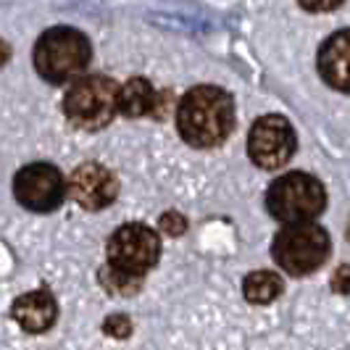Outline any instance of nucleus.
Listing matches in <instances>:
<instances>
[{"mask_svg":"<svg viewBox=\"0 0 350 350\" xmlns=\"http://www.w3.org/2000/svg\"><path fill=\"white\" fill-rule=\"evenodd\" d=\"M176 129L193 148H216L234 129V103L227 90L193 88L176 108Z\"/></svg>","mask_w":350,"mask_h":350,"instance_id":"obj_1","label":"nucleus"},{"mask_svg":"<svg viewBox=\"0 0 350 350\" xmlns=\"http://www.w3.org/2000/svg\"><path fill=\"white\" fill-rule=\"evenodd\" d=\"M90 55H92V48L79 29L53 27L37 40L35 69L45 82L61 85V82L82 77V71L88 69L90 64Z\"/></svg>","mask_w":350,"mask_h":350,"instance_id":"obj_2","label":"nucleus"},{"mask_svg":"<svg viewBox=\"0 0 350 350\" xmlns=\"http://www.w3.org/2000/svg\"><path fill=\"white\" fill-rule=\"evenodd\" d=\"M327 206L324 185L314 174L290 172L271 182L266 193V208L284 227L311 224Z\"/></svg>","mask_w":350,"mask_h":350,"instance_id":"obj_3","label":"nucleus"},{"mask_svg":"<svg viewBox=\"0 0 350 350\" xmlns=\"http://www.w3.org/2000/svg\"><path fill=\"white\" fill-rule=\"evenodd\" d=\"M119 90L111 77H79L64 98V113L79 129H103L119 113Z\"/></svg>","mask_w":350,"mask_h":350,"instance_id":"obj_4","label":"nucleus"},{"mask_svg":"<svg viewBox=\"0 0 350 350\" xmlns=\"http://www.w3.org/2000/svg\"><path fill=\"white\" fill-rule=\"evenodd\" d=\"M332 240L319 224H293L277 232L271 256L293 277H306L329 258Z\"/></svg>","mask_w":350,"mask_h":350,"instance_id":"obj_5","label":"nucleus"},{"mask_svg":"<svg viewBox=\"0 0 350 350\" xmlns=\"http://www.w3.org/2000/svg\"><path fill=\"white\" fill-rule=\"evenodd\" d=\"M161 258V237L156 229L140 221L122 224L108 240V266L119 269L129 277H142Z\"/></svg>","mask_w":350,"mask_h":350,"instance_id":"obj_6","label":"nucleus"},{"mask_svg":"<svg viewBox=\"0 0 350 350\" xmlns=\"http://www.w3.org/2000/svg\"><path fill=\"white\" fill-rule=\"evenodd\" d=\"M295 132L293 124L280 113H266L250 126L247 135V153L250 161L261 169H280L295 156Z\"/></svg>","mask_w":350,"mask_h":350,"instance_id":"obj_7","label":"nucleus"},{"mask_svg":"<svg viewBox=\"0 0 350 350\" xmlns=\"http://www.w3.org/2000/svg\"><path fill=\"white\" fill-rule=\"evenodd\" d=\"M66 179L51 163H29L18 169L14 176V195L16 200L32 213H51L66 198Z\"/></svg>","mask_w":350,"mask_h":350,"instance_id":"obj_8","label":"nucleus"},{"mask_svg":"<svg viewBox=\"0 0 350 350\" xmlns=\"http://www.w3.org/2000/svg\"><path fill=\"white\" fill-rule=\"evenodd\" d=\"M69 193L85 211H103L116 200L119 179L108 166L88 161L71 172Z\"/></svg>","mask_w":350,"mask_h":350,"instance_id":"obj_9","label":"nucleus"},{"mask_svg":"<svg viewBox=\"0 0 350 350\" xmlns=\"http://www.w3.org/2000/svg\"><path fill=\"white\" fill-rule=\"evenodd\" d=\"M316 66L329 88L350 92V29H340L324 40Z\"/></svg>","mask_w":350,"mask_h":350,"instance_id":"obj_10","label":"nucleus"},{"mask_svg":"<svg viewBox=\"0 0 350 350\" xmlns=\"http://www.w3.org/2000/svg\"><path fill=\"white\" fill-rule=\"evenodd\" d=\"M11 316L24 332L40 334L51 329L58 319V303L48 290H32L14 300Z\"/></svg>","mask_w":350,"mask_h":350,"instance_id":"obj_11","label":"nucleus"},{"mask_svg":"<svg viewBox=\"0 0 350 350\" xmlns=\"http://www.w3.org/2000/svg\"><path fill=\"white\" fill-rule=\"evenodd\" d=\"M156 108V90L148 79L142 77H132L122 90H119V113L137 119L145 116Z\"/></svg>","mask_w":350,"mask_h":350,"instance_id":"obj_12","label":"nucleus"},{"mask_svg":"<svg viewBox=\"0 0 350 350\" xmlns=\"http://www.w3.org/2000/svg\"><path fill=\"white\" fill-rule=\"evenodd\" d=\"M284 290V282L280 274L274 271H250L245 280H243V295L247 303H256V306H266L271 300H277Z\"/></svg>","mask_w":350,"mask_h":350,"instance_id":"obj_13","label":"nucleus"},{"mask_svg":"<svg viewBox=\"0 0 350 350\" xmlns=\"http://www.w3.org/2000/svg\"><path fill=\"white\" fill-rule=\"evenodd\" d=\"M100 284L111 295H137V290L142 287V277H129L105 263L100 269Z\"/></svg>","mask_w":350,"mask_h":350,"instance_id":"obj_14","label":"nucleus"},{"mask_svg":"<svg viewBox=\"0 0 350 350\" xmlns=\"http://www.w3.org/2000/svg\"><path fill=\"white\" fill-rule=\"evenodd\" d=\"M103 329H105V334H111V337H116V340H124V337L132 334V321L124 314H113L103 321Z\"/></svg>","mask_w":350,"mask_h":350,"instance_id":"obj_15","label":"nucleus"},{"mask_svg":"<svg viewBox=\"0 0 350 350\" xmlns=\"http://www.w3.org/2000/svg\"><path fill=\"white\" fill-rule=\"evenodd\" d=\"M158 227L163 229L166 234H172V237H179V234L187 229V219H185L179 211H166V213L158 219Z\"/></svg>","mask_w":350,"mask_h":350,"instance_id":"obj_16","label":"nucleus"},{"mask_svg":"<svg viewBox=\"0 0 350 350\" xmlns=\"http://www.w3.org/2000/svg\"><path fill=\"white\" fill-rule=\"evenodd\" d=\"M332 290L340 295H350V263H342L332 277Z\"/></svg>","mask_w":350,"mask_h":350,"instance_id":"obj_17","label":"nucleus"}]
</instances>
